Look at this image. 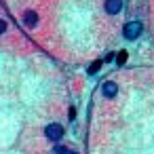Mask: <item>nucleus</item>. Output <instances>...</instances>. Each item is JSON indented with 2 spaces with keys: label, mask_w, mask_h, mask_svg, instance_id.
<instances>
[{
  "label": "nucleus",
  "mask_w": 154,
  "mask_h": 154,
  "mask_svg": "<svg viewBox=\"0 0 154 154\" xmlns=\"http://www.w3.org/2000/svg\"><path fill=\"white\" fill-rule=\"evenodd\" d=\"M125 59H127V53H120L118 55V63H125Z\"/></svg>",
  "instance_id": "1a4fd4ad"
},
{
  "label": "nucleus",
  "mask_w": 154,
  "mask_h": 154,
  "mask_svg": "<svg viewBox=\"0 0 154 154\" xmlns=\"http://www.w3.org/2000/svg\"><path fill=\"white\" fill-rule=\"evenodd\" d=\"M141 23L139 21H129L127 26H125V38H129V40H135L139 34H141Z\"/></svg>",
  "instance_id": "f257e3e1"
},
{
  "label": "nucleus",
  "mask_w": 154,
  "mask_h": 154,
  "mask_svg": "<svg viewBox=\"0 0 154 154\" xmlns=\"http://www.w3.org/2000/svg\"><path fill=\"white\" fill-rule=\"evenodd\" d=\"M101 91H103V95L106 97H114L116 95V91H118V87H116V82H103V87H101Z\"/></svg>",
  "instance_id": "20e7f679"
},
{
  "label": "nucleus",
  "mask_w": 154,
  "mask_h": 154,
  "mask_svg": "<svg viewBox=\"0 0 154 154\" xmlns=\"http://www.w3.org/2000/svg\"><path fill=\"white\" fill-rule=\"evenodd\" d=\"M99 66H101V63H99V61H95V63H93V66H91V74H95V72H97V70H99Z\"/></svg>",
  "instance_id": "0eeeda50"
},
{
  "label": "nucleus",
  "mask_w": 154,
  "mask_h": 154,
  "mask_svg": "<svg viewBox=\"0 0 154 154\" xmlns=\"http://www.w3.org/2000/svg\"><path fill=\"white\" fill-rule=\"evenodd\" d=\"M55 152H57V154H74V152H70L68 148H61V146H57V148H55Z\"/></svg>",
  "instance_id": "423d86ee"
},
{
  "label": "nucleus",
  "mask_w": 154,
  "mask_h": 154,
  "mask_svg": "<svg viewBox=\"0 0 154 154\" xmlns=\"http://www.w3.org/2000/svg\"><path fill=\"white\" fill-rule=\"evenodd\" d=\"M122 9V0H106V13L108 15H116Z\"/></svg>",
  "instance_id": "7ed1b4c3"
},
{
  "label": "nucleus",
  "mask_w": 154,
  "mask_h": 154,
  "mask_svg": "<svg viewBox=\"0 0 154 154\" xmlns=\"http://www.w3.org/2000/svg\"><path fill=\"white\" fill-rule=\"evenodd\" d=\"M61 135H63V129H61L59 125H55V122H53V125H49V127H47V137H49V139L59 141V139H61Z\"/></svg>",
  "instance_id": "f03ea898"
},
{
  "label": "nucleus",
  "mask_w": 154,
  "mask_h": 154,
  "mask_svg": "<svg viewBox=\"0 0 154 154\" xmlns=\"http://www.w3.org/2000/svg\"><path fill=\"white\" fill-rule=\"evenodd\" d=\"M23 21H26V26H28V28H34V26H36V21H38V15H36L34 11H28V13H26V17H23Z\"/></svg>",
  "instance_id": "39448f33"
},
{
  "label": "nucleus",
  "mask_w": 154,
  "mask_h": 154,
  "mask_svg": "<svg viewBox=\"0 0 154 154\" xmlns=\"http://www.w3.org/2000/svg\"><path fill=\"white\" fill-rule=\"evenodd\" d=\"M2 32H7V21L0 19V34H2Z\"/></svg>",
  "instance_id": "6e6552de"
}]
</instances>
